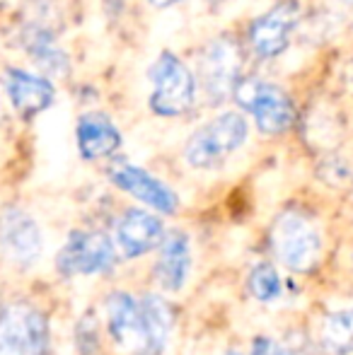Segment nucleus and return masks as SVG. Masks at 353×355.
<instances>
[{
    "instance_id": "17",
    "label": "nucleus",
    "mask_w": 353,
    "mask_h": 355,
    "mask_svg": "<svg viewBox=\"0 0 353 355\" xmlns=\"http://www.w3.org/2000/svg\"><path fill=\"white\" fill-rule=\"evenodd\" d=\"M320 343L332 355L353 353V307L334 309L320 322Z\"/></svg>"
},
{
    "instance_id": "16",
    "label": "nucleus",
    "mask_w": 353,
    "mask_h": 355,
    "mask_svg": "<svg viewBox=\"0 0 353 355\" xmlns=\"http://www.w3.org/2000/svg\"><path fill=\"white\" fill-rule=\"evenodd\" d=\"M138 302H141L143 319H146L148 355H162L170 341L172 327H175V309L162 295L155 293H143Z\"/></svg>"
},
{
    "instance_id": "21",
    "label": "nucleus",
    "mask_w": 353,
    "mask_h": 355,
    "mask_svg": "<svg viewBox=\"0 0 353 355\" xmlns=\"http://www.w3.org/2000/svg\"><path fill=\"white\" fill-rule=\"evenodd\" d=\"M223 355H242L240 351H227V353H223Z\"/></svg>"
},
{
    "instance_id": "9",
    "label": "nucleus",
    "mask_w": 353,
    "mask_h": 355,
    "mask_svg": "<svg viewBox=\"0 0 353 355\" xmlns=\"http://www.w3.org/2000/svg\"><path fill=\"white\" fill-rule=\"evenodd\" d=\"M300 22V3L298 0H283L276 3L271 10L252 22L250 32H247V42H250L252 51L259 58H276L288 49L293 29Z\"/></svg>"
},
{
    "instance_id": "11",
    "label": "nucleus",
    "mask_w": 353,
    "mask_h": 355,
    "mask_svg": "<svg viewBox=\"0 0 353 355\" xmlns=\"http://www.w3.org/2000/svg\"><path fill=\"white\" fill-rule=\"evenodd\" d=\"M165 223L160 213H150L146 208H128L119 215L117 227H114V239L117 249L126 261L141 259L146 254L155 252L157 244L165 237Z\"/></svg>"
},
{
    "instance_id": "10",
    "label": "nucleus",
    "mask_w": 353,
    "mask_h": 355,
    "mask_svg": "<svg viewBox=\"0 0 353 355\" xmlns=\"http://www.w3.org/2000/svg\"><path fill=\"white\" fill-rule=\"evenodd\" d=\"M242 53L230 39H216L198 56V80L211 97V102H223L232 94L240 80Z\"/></svg>"
},
{
    "instance_id": "5",
    "label": "nucleus",
    "mask_w": 353,
    "mask_h": 355,
    "mask_svg": "<svg viewBox=\"0 0 353 355\" xmlns=\"http://www.w3.org/2000/svg\"><path fill=\"white\" fill-rule=\"evenodd\" d=\"M49 319L42 309L15 302L0 312V355H49Z\"/></svg>"
},
{
    "instance_id": "4",
    "label": "nucleus",
    "mask_w": 353,
    "mask_h": 355,
    "mask_svg": "<svg viewBox=\"0 0 353 355\" xmlns=\"http://www.w3.org/2000/svg\"><path fill=\"white\" fill-rule=\"evenodd\" d=\"M150 109L157 116H182L196 104V78L172 51H162L150 66Z\"/></svg>"
},
{
    "instance_id": "23",
    "label": "nucleus",
    "mask_w": 353,
    "mask_h": 355,
    "mask_svg": "<svg viewBox=\"0 0 353 355\" xmlns=\"http://www.w3.org/2000/svg\"><path fill=\"white\" fill-rule=\"evenodd\" d=\"M346 3H353V0H346Z\"/></svg>"
},
{
    "instance_id": "18",
    "label": "nucleus",
    "mask_w": 353,
    "mask_h": 355,
    "mask_svg": "<svg viewBox=\"0 0 353 355\" xmlns=\"http://www.w3.org/2000/svg\"><path fill=\"white\" fill-rule=\"evenodd\" d=\"M247 290L261 304L278 302L283 295V281L278 268L271 261H257L247 276Z\"/></svg>"
},
{
    "instance_id": "19",
    "label": "nucleus",
    "mask_w": 353,
    "mask_h": 355,
    "mask_svg": "<svg viewBox=\"0 0 353 355\" xmlns=\"http://www.w3.org/2000/svg\"><path fill=\"white\" fill-rule=\"evenodd\" d=\"M250 355H293V353L288 351V348L283 346L281 341H276V338L257 336L255 341H252Z\"/></svg>"
},
{
    "instance_id": "14",
    "label": "nucleus",
    "mask_w": 353,
    "mask_h": 355,
    "mask_svg": "<svg viewBox=\"0 0 353 355\" xmlns=\"http://www.w3.org/2000/svg\"><path fill=\"white\" fill-rule=\"evenodd\" d=\"M5 89H8L10 104L22 119H32L53 104V85L46 78H39L27 71H8L5 75Z\"/></svg>"
},
{
    "instance_id": "8",
    "label": "nucleus",
    "mask_w": 353,
    "mask_h": 355,
    "mask_svg": "<svg viewBox=\"0 0 353 355\" xmlns=\"http://www.w3.org/2000/svg\"><path fill=\"white\" fill-rule=\"evenodd\" d=\"M107 174L114 187L126 191L128 196L141 201L143 206H148L150 211H155L160 215H175L179 211V196L165 182L153 177L148 169L136 167V164L126 162V159H117V162L109 167Z\"/></svg>"
},
{
    "instance_id": "3",
    "label": "nucleus",
    "mask_w": 353,
    "mask_h": 355,
    "mask_svg": "<svg viewBox=\"0 0 353 355\" xmlns=\"http://www.w3.org/2000/svg\"><path fill=\"white\" fill-rule=\"evenodd\" d=\"M232 97L247 114H252L257 128L266 136L286 133L298 119L293 99L266 80L240 78L232 89Z\"/></svg>"
},
{
    "instance_id": "13",
    "label": "nucleus",
    "mask_w": 353,
    "mask_h": 355,
    "mask_svg": "<svg viewBox=\"0 0 353 355\" xmlns=\"http://www.w3.org/2000/svg\"><path fill=\"white\" fill-rule=\"evenodd\" d=\"M0 244L12 261L32 266L42 254V232L27 213L8 211L0 218Z\"/></svg>"
},
{
    "instance_id": "15",
    "label": "nucleus",
    "mask_w": 353,
    "mask_h": 355,
    "mask_svg": "<svg viewBox=\"0 0 353 355\" xmlns=\"http://www.w3.org/2000/svg\"><path fill=\"white\" fill-rule=\"evenodd\" d=\"M121 148V133L104 114H85L78 121V150L83 159H102Z\"/></svg>"
},
{
    "instance_id": "6",
    "label": "nucleus",
    "mask_w": 353,
    "mask_h": 355,
    "mask_svg": "<svg viewBox=\"0 0 353 355\" xmlns=\"http://www.w3.org/2000/svg\"><path fill=\"white\" fill-rule=\"evenodd\" d=\"M117 244L99 230H76L56 257V268L63 276H102L117 266Z\"/></svg>"
},
{
    "instance_id": "20",
    "label": "nucleus",
    "mask_w": 353,
    "mask_h": 355,
    "mask_svg": "<svg viewBox=\"0 0 353 355\" xmlns=\"http://www.w3.org/2000/svg\"><path fill=\"white\" fill-rule=\"evenodd\" d=\"M148 3H150L153 8H172V5L182 3V0H148Z\"/></svg>"
},
{
    "instance_id": "7",
    "label": "nucleus",
    "mask_w": 353,
    "mask_h": 355,
    "mask_svg": "<svg viewBox=\"0 0 353 355\" xmlns=\"http://www.w3.org/2000/svg\"><path fill=\"white\" fill-rule=\"evenodd\" d=\"M107 312V334L114 346L128 355H148L146 319L136 295L117 290L104 302Z\"/></svg>"
},
{
    "instance_id": "1",
    "label": "nucleus",
    "mask_w": 353,
    "mask_h": 355,
    "mask_svg": "<svg viewBox=\"0 0 353 355\" xmlns=\"http://www.w3.org/2000/svg\"><path fill=\"white\" fill-rule=\"evenodd\" d=\"M268 244L273 259L300 276L315 273L325 259V239L320 225L300 208H286L276 215L268 232Z\"/></svg>"
},
{
    "instance_id": "12",
    "label": "nucleus",
    "mask_w": 353,
    "mask_h": 355,
    "mask_svg": "<svg viewBox=\"0 0 353 355\" xmlns=\"http://www.w3.org/2000/svg\"><path fill=\"white\" fill-rule=\"evenodd\" d=\"M157 259L153 266L155 283L167 293H179L187 285L189 271H191V242L189 234L182 230L165 232L162 242L157 244Z\"/></svg>"
},
{
    "instance_id": "2",
    "label": "nucleus",
    "mask_w": 353,
    "mask_h": 355,
    "mask_svg": "<svg viewBox=\"0 0 353 355\" xmlns=\"http://www.w3.org/2000/svg\"><path fill=\"white\" fill-rule=\"evenodd\" d=\"M247 119L237 112H225L191 133L184 148V159L193 169H216L247 141Z\"/></svg>"
},
{
    "instance_id": "22",
    "label": "nucleus",
    "mask_w": 353,
    "mask_h": 355,
    "mask_svg": "<svg viewBox=\"0 0 353 355\" xmlns=\"http://www.w3.org/2000/svg\"><path fill=\"white\" fill-rule=\"evenodd\" d=\"M3 3H12V0H3Z\"/></svg>"
}]
</instances>
